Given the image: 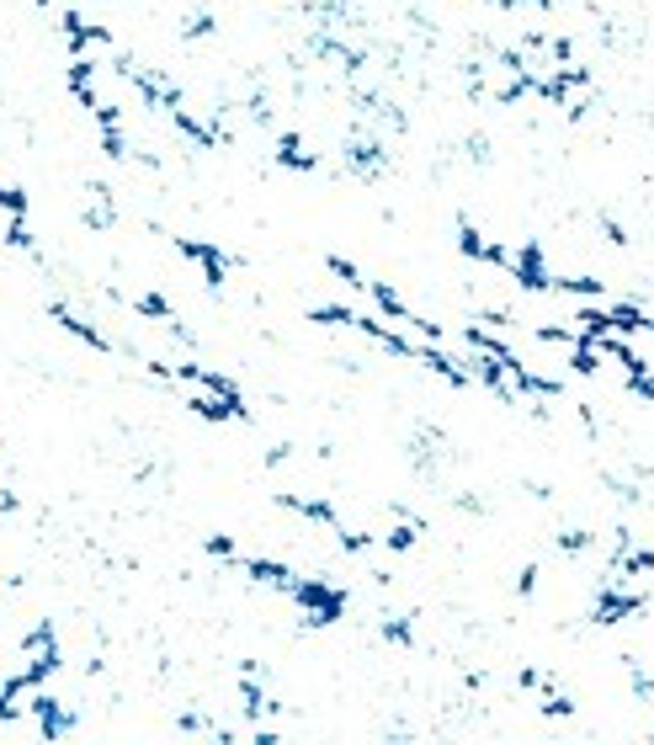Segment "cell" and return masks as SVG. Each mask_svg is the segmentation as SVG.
Returning a JSON list of instances; mask_svg holds the SVG:
<instances>
[{"instance_id": "cell-1", "label": "cell", "mask_w": 654, "mask_h": 745, "mask_svg": "<svg viewBox=\"0 0 654 745\" xmlns=\"http://www.w3.org/2000/svg\"><path fill=\"white\" fill-rule=\"evenodd\" d=\"M287 602L298 607V618L309 623V628H335V623L352 613V596H346L335 580H320V576H298L293 591H287Z\"/></svg>"}, {"instance_id": "cell-2", "label": "cell", "mask_w": 654, "mask_h": 745, "mask_svg": "<svg viewBox=\"0 0 654 745\" xmlns=\"http://www.w3.org/2000/svg\"><path fill=\"white\" fill-rule=\"evenodd\" d=\"M644 607H650V586H639V580H617V576H607V586L596 591V607H591V623H596V628H613V623L639 618Z\"/></svg>"}, {"instance_id": "cell-3", "label": "cell", "mask_w": 654, "mask_h": 745, "mask_svg": "<svg viewBox=\"0 0 654 745\" xmlns=\"http://www.w3.org/2000/svg\"><path fill=\"white\" fill-rule=\"evenodd\" d=\"M176 250H181V261H187V267H192V272H198V277H203V283H207L213 293L224 288V283L235 277V267H240V261H235L229 250L207 246V240H187V235L176 240Z\"/></svg>"}, {"instance_id": "cell-4", "label": "cell", "mask_w": 654, "mask_h": 745, "mask_svg": "<svg viewBox=\"0 0 654 745\" xmlns=\"http://www.w3.org/2000/svg\"><path fill=\"white\" fill-rule=\"evenodd\" d=\"M27 719L38 724V741H48V745H59V741H70L75 735V708L70 703H59L53 693H33L27 698Z\"/></svg>"}, {"instance_id": "cell-5", "label": "cell", "mask_w": 654, "mask_h": 745, "mask_svg": "<svg viewBox=\"0 0 654 745\" xmlns=\"http://www.w3.org/2000/svg\"><path fill=\"white\" fill-rule=\"evenodd\" d=\"M229 570H240L246 580L266 586V591H277V596H287V591H293V580H298V570H293V565H283V559H261V554H240Z\"/></svg>"}, {"instance_id": "cell-6", "label": "cell", "mask_w": 654, "mask_h": 745, "mask_svg": "<svg viewBox=\"0 0 654 745\" xmlns=\"http://www.w3.org/2000/svg\"><path fill=\"white\" fill-rule=\"evenodd\" d=\"M48 320H53L64 335H75L81 346H91V352H118V346H112V335L102 331V326H91L85 315H75L70 304H48Z\"/></svg>"}, {"instance_id": "cell-7", "label": "cell", "mask_w": 654, "mask_h": 745, "mask_svg": "<svg viewBox=\"0 0 654 745\" xmlns=\"http://www.w3.org/2000/svg\"><path fill=\"white\" fill-rule=\"evenodd\" d=\"M240 713H246V724L283 719V698H277V693H266V687L255 682V665H246V676H240Z\"/></svg>"}, {"instance_id": "cell-8", "label": "cell", "mask_w": 654, "mask_h": 745, "mask_svg": "<svg viewBox=\"0 0 654 745\" xmlns=\"http://www.w3.org/2000/svg\"><path fill=\"white\" fill-rule=\"evenodd\" d=\"M522 687L537 698V708H543L548 719H574V698L548 676V671H522Z\"/></svg>"}, {"instance_id": "cell-9", "label": "cell", "mask_w": 654, "mask_h": 745, "mask_svg": "<svg viewBox=\"0 0 654 745\" xmlns=\"http://www.w3.org/2000/svg\"><path fill=\"white\" fill-rule=\"evenodd\" d=\"M378 543H383L389 554H409V548L420 543V517H400V522H394V528H389Z\"/></svg>"}, {"instance_id": "cell-10", "label": "cell", "mask_w": 654, "mask_h": 745, "mask_svg": "<svg viewBox=\"0 0 654 745\" xmlns=\"http://www.w3.org/2000/svg\"><path fill=\"white\" fill-rule=\"evenodd\" d=\"M133 315H144V320H155V326H176V309H170L165 293H139V298H133Z\"/></svg>"}, {"instance_id": "cell-11", "label": "cell", "mask_w": 654, "mask_h": 745, "mask_svg": "<svg viewBox=\"0 0 654 745\" xmlns=\"http://www.w3.org/2000/svg\"><path fill=\"white\" fill-rule=\"evenodd\" d=\"M378 634H383V645H394V650H409V645H415V623L400 618V613H389V618L378 623Z\"/></svg>"}, {"instance_id": "cell-12", "label": "cell", "mask_w": 654, "mask_h": 745, "mask_svg": "<svg viewBox=\"0 0 654 745\" xmlns=\"http://www.w3.org/2000/svg\"><path fill=\"white\" fill-rule=\"evenodd\" d=\"M203 548L213 554V559H224V565H235V559H240V548H235V539H229V533H213Z\"/></svg>"}, {"instance_id": "cell-13", "label": "cell", "mask_w": 654, "mask_h": 745, "mask_svg": "<svg viewBox=\"0 0 654 745\" xmlns=\"http://www.w3.org/2000/svg\"><path fill=\"white\" fill-rule=\"evenodd\" d=\"M591 533H585V528H564V533H559V548H564V554H585V548H591Z\"/></svg>"}, {"instance_id": "cell-14", "label": "cell", "mask_w": 654, "mask_h": 745, "mask_svg": "<svg viewBox=\"0 0 654 745\" xmlns=\"http://www.w3.org/2000/svg\"><path fill=\"white\" fill-rule=\"evenodd\" d=\"M176 724H181V730H187V735H207V730H213V719H207L203 708H187V713H181V719H176Z\"/></svg>"}, {"instance_id": "cell-15", "label": "cell", "mask_w": 654, "mask_h": 745, "mask_svg": "<svg viewBox=\"0 0 654 745\" xmlns=\"http://www.w3.org/2000/svg\"><path fill=\"white\" fill-rule=\"evenodd\" d=\"M516 591H522V596H532V591H537V565H527V570L516 576Z\"/></svg>"}, {"instance_id": "cell-16", "label": "cell", "mask_w": 654, "mask_h": 745, "mask_svg": "<svg viewBox=\"0 0 654 745\" xmlns=\"http://www.w3.org/2000/svg\"><path fill=\"white\" fill-rule=\"evenodd\" d=\"M394 745H405V741H394Z\"/></svg>"}, {"instance_id": "cell-17", "label": "cell", "mask_w": 654, "mask_h": 745, "mask_svg": "<svg viewBox=\"0 0 654 745\" xmlns=\"http://www.w3.org/2000/svg\"><path fill=\"white\" fill-rule=\"evenodd\" d=\"M650 745H654V741H650Z\"/></svg>"}]
</instances>
